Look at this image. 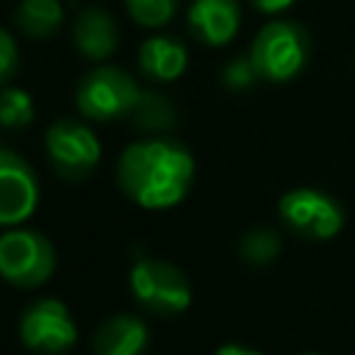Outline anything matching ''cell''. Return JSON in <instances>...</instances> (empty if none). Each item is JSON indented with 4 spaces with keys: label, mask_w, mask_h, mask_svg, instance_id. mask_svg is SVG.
I'll list each match as a JSON object with an SVG mask.
<instances>
[{
    "label": "cell",
    "mask_w": 355,
    "mask_h": 355,
    "mask_svg": "<svg viewBox=\"0 0 355 355\" xmlns=\"http://www.w3.org/2000/svg\"><path fill=\"white\" fill-rule=\"evenodd\" d=\"M186 22L197 42L208 47H225L241 25L239 0H191Z\"/></svg>",
    "instance_id": "10"
},
{
    "label": "cell",
    "mask_w": 355,
    "mask_h": 355,
    "mask_svg": "<svg viewBox=\"0 0 355 355\" xmlns=\"http://www.w3.org/2000/svg\"><path fill=\"white\" fill-rule=\"evenodd\" d=\"M214 355H263V352L252 349V347H244V344H222Z\"/></svg>",
    "instance_id": "22"
},
{
    "label": "cell",
    "mask_w": 355,
    "mask_h": 355,
    "mask_svg": "<svg viewBox=\"0 0 355 355\" xmlns=\"http://www.w3.org/2000/svg\"><path fill=\"white\" fill-rule=\"evenodd\" d=\"M311 42L302 25L291 19H272L266 22L252 44H250V58L255 64V72L261 80L269 83H286L297 78L308 61Z\"/></svg>",
    "instance_id": "2"
},
{
    "label": "cell",
    "mask_w": 355,
    "mask_h": 355,
    "mask_svg": "<svg viewBox=\"0 0 355 355\" xmlns=\"http://www.w3.org/2000/svg\"><path fill=\"white\" fill-rule=\"evenodd\" d=\"M64 22L61 0H19L14 8V25L28 39H50Z\"/></svg>",
    "instance_id": "14"
},
{
    "label": "cell",
    "mask_w": 355,
    "mask_h": 355,
    "mask_svg": "<svg viewBox=\"0 0 355 355\" xmlns=\"http://www.w3.org/2000/svg\"><path fill=\"white\" fill-rule=\"evenodd\" d=\"M19 338L36 355H64L78 341V324L67 302L42 297L19 316Z\"/></svg>",
    "instance_id": "7"
},
{
    "label": "cell",
    "mask_w": 355,
    "mask_h": 355,
    "mask_svg": "<svg viewBox=\"0 0 355 355\" xmlns=\"http://www.w3.org/2000/svg\"><path fill=\"white\" fill-rule=\"evenodd\" d=\"M261 14H280L286 8H291L297 0H250Z\"/></svg>",
    "instance_id": "21"
},
{
    "label": "cell",
    "mask_w": 355,
    "mask_h": 355,
    "mask_svg": "<svg viewBox=\"0 0 355 355\" xmlns=\"http://www.w3.org/2000/svg\"><path fill=\"white\" fill-rule=\"evenodd\" d=\"M255 80H261V78H258V72H255V64H252L250 53H247V55H233V58L225 64V69H222V83H225V89H230V92H247Z\"/></svg>",
    "instance_id": "19"
},
{
    "label": "cell",
    "mask_w": 355,
    "mask_h": 355,
    "mask_svg": "<svg viewBox=\"0 0 355 355\" xmlns=\"http://www.w3.org/2000/svg\"><path fill=\"white\" fill-rule=\"evenodd\" d=\"M39 205V178L14 150L0 147V227H17Z\"/></svg>",
    "instance_id": "9"
},
{
    "label": "cell",
    "mask_w": 355,
    "mask_h": 355,
    "mask_svg": "<svg viewBox=\"0 0 355 355\" xmlns=\"http://www.w3.org/2000/svg\"><path fill=\"white\" fill-rule=\"evenodd\" d=\"M19 67V50H17V39L11 36L8 28L0 25V86L8 83L17 75Z\"/></svg>",
    "instance_id": "20"
},
{
    "label": "cell",
    "mask_w": 355,
    "mask_h": 355,
    "mask_svg": "<svg viewBox=\"0 0 355 355\" xmlns=\"http://www.w3.org/2000/svg\"><path fill=\"white\" fill-rule=\"evenodd\" d=\"M116 183L139 208H172L194 183V155L186 144L166 136L139 139L122 150L116 161Z\"/></svg>",
    "instance_id": "1"
},
{
    "label": "cell",
    "mask_w": 355,
    "mask_h": 355,
    "mask_svg": "<svg viewBox=\"0 0 355 355\" xmlns=\"http://www.w3.org/2000/svg\"><path fill=\"white\" fill-rule=\"evenodd\" d=\"M277 216L294 236L308 241L336 239L347 222L344 205L333 194L313 186H300L286 191L277 202Z\"/></svg>",
    "instance_id": "5"
},
{
    "label": "cell",
    "mask_w": 355,
    "mask_h": 355,
    "mask_svg": "<svg viewBox=\"0 0 355 355\" xmlns=\"http://www.w3.org/2000/svg\"><path fill=\"white\" fill-rule=\"evenodd\" d=\"M147 344H150V330L144 319L133 313L108 316L92 338L94 355H141Z\"/></svg>",
    "instance_id": "12"
},
{
    "label": "cell",
    "mask_w": 355,
    "mask_h": 355,
    "mask_svg": "<svg viewBox=\"0 0 355 355\" xmlns=\"http://www.w3.org/2000/svg\"><path fill=\"white\" fill-rule=\"evenodd\" d=\"M44 150L50 166L64 180H83L100 161V139L97 133L78 119H58L44 133Z\"/></svg>",
    "instance_id": "8"
},
{
    "label": "cell",
    "mask_w": 355,
    "mask_h": 355,
    "mask_svg": "<svg viewBox=\"0 0 355 355\" xmlns=\"http://www.w3.org/2000/svg\"><path fill=\"white\" fill-rule=\"evenodd\" d=\"M239 255L250 266H269L280 255V236L272 227H252L239 241Z\"/></svg>",
    "instance_id": "16"
},
{
    "label": "cell",
    "mask_w": 355,
    "mask_h": 355,
    "mask_svg": "<svg viewBox=\"0 0 355 355\" xmlns=\"http://www.w3.org/2000/svg\"><path fill=\"white\" fill-rule=\"evenodd\" d=\"M58 255L53 241L31 227H8L0 236V277L17 288H36L55 272Z\"/></svg>",
    "instance_id": "4"
},
{
    "label": "cell",
    "mask_w": 355,
    "mask_h": 355,
    "mask_svg": "<svg viewBox=\"0 0 355 355\" xmlns=\"http://www.w3.org/2000/svg\"><path fill=\"white\" fill-rule=\"evenodd\" d=\"M178 3L180 0H125V8H128V14L136 25L161 28L175 17Z\"/></svg>",
    "instance_id": "18"
},
{
    "label": "cell",
    "mask_w": 355,
    "mask_h": 355,
    "mask_svg": "<svg viewBox=\"0 0 355 355\" xmlns=\"http://www.w3.org/2000/svg\"><path fill=\"white\" fill-rule=\"evenodd\" d=\"M139 97H141V86L136 83V78L111 64H100L89 69L75 89L78 111L94 122H111V119L130 116Z\"/></svg>",
    "instance_id": "3"
},
{
    "label": "cell",
    "mask_w": 355,
    "mask_h": 355,
    "mask_svg": "<svg viewBox=\"0 0 355 355\" xmlns=\"http://www.w3.org/2000/svg\"><path fill=\"white\" fill-rule=\"evenodd\" d=\"M33 116H36L33 97L19 86L3 83L0 86V125L19 130V128H28L33 122Z\"/></svg>",
    "instance_id": "17"
},
{
    "label": "cell",
    "mask_w": 355,
    "mask_h": 355,
    "mask_svg": "<svg viewBox=\"0 0 355 355\" xmlns=\"http://www.w3.org/2000/svg\"><path fill=\"white\" fill-rule=\"evenodd\" d=\"M302 355H316V352H302Z\"/></svg>",
    "instance_id": "23"
},
{
    "label": "cell",
    "mask_w": 355,
    "mask_h": 355,
    "mask_svg": "<svg viewBox=\"0 0 355 355\" xmlns=\"http://www.w3.org/2000/svg\"><path fill=\"white\" fill-rule=\"evenodd\" d=\"M186 67H189L186 44L175 36L155 33V36H147L139 47V69L155 83L178 80L186 72Z\"/></svg>",
    "instance_id": "13"
},
{
    "label": "cell",
    "mask_w": 355,
    "mask_h": 355,
    "mask_svg": "<svg viewBox=\"0 0 355 355\" xmlns=\"http://www.w3.org/2000/svg\"><path fill=\"white\" fill-rule=\"evenodd\" d=\"M136 302L155 316H178L191 305V280L186 272L161 258H141L128 275Z\"/></svg>",
    "instance_id": "6"
},
{
    "label": "cell",
    "mask_w": 355,
    "mask_h": 355,
    "mask_svg": "<svg viewBox=\"0 0 355 355\" xmlns=\"http://www.w3.org/2000/svg\"><path fill=\"white\" fill-rule=\"evenodd\" d=\"M130 119L139 130H147V133H166L175 128L178 122V114H175V105L169 97L158 94V92H141L136 108L130 111Z\"/></svg>",
    "instance_id": "15"
},
{
    "label": "cell",
    "mask_w": 355,
    "mask_h": 355,
    "mask_svg": "<svg viewBox=\"0 0 355 355\" xmlns=\"http://www.w3.org/2000/svg\"><path fill=\"white\" fill-rule=\"evenodd\" d=\"M72 44L89 61H105L119 47V28L116 19L103 6H86L78 11L72 22Z\"/></svg>",
    "instance_id": "11"
}]
</instances>
